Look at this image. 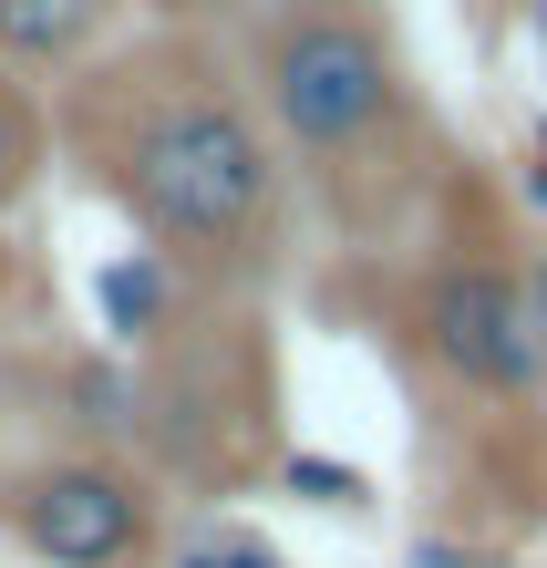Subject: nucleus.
I'll list each match as a JSON object with an SVG mask.
<instances>
[{"label": "nucleus", "instance_id": "f257e3e1", "mask_svg": "<svg viewBox=\"0 0 547 568\" xmlns=\"http://www.w3.org/2000/svg\"><path fill=\"white\" fill-rule=\"evenodd\" d=\"M83 176L114 196L134 248H155L186 290H249L280 270L290 239V165L269 145L249 83L207 42H134L93 52L73 83Z\"/></svg>", "mask_w": 547, "mask_h": 568}, {"label": "nucleus", "instance_id": "f03ea898", "mask_svg": "<svg viewBox=\"0 0 547 568\" xmlns=\"http://www.w3.org/2000/svg\"><path fill=\"white\" fill-rule=\"evenodd\" d=\"M249 104L269 124L280 165L311 186L362 196L393 176L403 135H414V83L372 0H259L249 11Z\"/></svg>", "mask_w": 547, "mask_h": 568}, {"label": "nucleus", "instance_id": "7ed1b4c3", "mask_svg": "<svg viewBox=\"0 0 547 568\" xmlns=\"http://www.w3.org/2000/svg\"><path fill=\"white\" fill-rule=\"evenodd\" d=\"M11 538L42 568H155V486L104 445L42 455L11 476Z\"/></svg>", "mask_w": 547, "mask_h": 568}, {"label": "nucleus", "instance_id": "20e7f679", "mask_svg": "<svg viewBox=\"0 0 547 568\" xmlns=\"http://www.w3.org/2000/svg\"><path fill=\"white\" fill-rule=\"evenodd\" d=\"M414 342L434 352L444 383L486 393V404H527L547 383V352H537V321H527V270H506V258H444V270H424Z\"/></svg>", "mask_w": 547, "mask_h": 568}, {"label": "nucleus", "instance_id": "39448f33", "mask_svg": "<svg viewBox=\"0 0 547 568\" xmlns=\"http://www.w3.org/2000/svg\"><path fill=\"white\" fill-rule=\"evenodd\" d=\"M124 0H0V73H83L114 42Z\"/></svg>", "mask_w": 547, "mask_h": 568}, {"label": "nucleus", "instance_id": "423d86ee", "mask_svg": "<svg viewBox=\"0 0 547 568\" xmlns=\"http://www.w3.org/2000/svg\"><path fill=\"white\" fill-rule=\"evenodd\" d=\"M176 311H186V280L165 270L155 248H114L104 270H93V331H104L114 352L165 342V331H176Z\"/></svg>", "mask_w": 547, "mask_h": 568}, {"label": "nucleus", "instance_id": "0eeeda50", "mask_svg": "<svg viewBox=\"0 0 547 568\" xmlns=\"http://www.w3.org/2000/svg\"><path fill=\"white\" fill-rule=\"evenodd\" d=\"M42 165H52V114H42V93H31L21 73H0V217L31 196Z\"/></svg>", "mask_w": 547, "mask_h": 568}, {"label": "nucleus", "instance_id": "6e6552de", "mask_svg": "<svg viewBox=\"0 0 547 568\" xmlns=\"http://www.w3.org/2000/svg\"><path fill=\"white\" fill-rule=\"evenodd\" d=\"M62 393H73V424H83V434H93L104 455L124 445L134 424H145V414H134V383L114 373V362H73V383H62Z\"/></svg>", "mask_w": 547, "mask_h": 568}, {"label": "nucleus", "instance_id": "1a4fd4ad", "mask_svg": "<svg viewBox=\"0 0 547 568\" xmlns=\"http://www.w3.org/2000/svg\"><path fill=\"white\" fill-rule=\"evenodd\" d=\"M280 486L300 507H362V465H331V455H280Z\"/></svg>", "mask_w": 547, "mask_h": 568}, {"label": "nucleus", "instance_id": "9d476101", "mask_svg": "<svg viewBox=\"0 0 547 568\" xmlns=\"http://www.w3.org/2000/svg\"><path fill=\"white\" fill-rule=\"evenodd\" d=\"M176 568H290L269 538H196V548H176Z\"/></svg>", "mask_w": 547, "mask_h": 568}, {"label": "nucleus", "instance_id": "9b49d317", "mask_svg": "<svg viewBox=\"0 0 547 568\" xmlns=\"http://www.w3.org/2000/svg\"><path fill=\"white\" fill-rule=\"evenodd\" d=\"M527 321H537V352H547V258L527 270Z\"/></svg>", "mask_w": 547, "mask_h": 568}, {"label": "nucleus", "instance_id": "f8f14e48", "mask_svg": "<svg viewBox=\"0 0 547 568\" xmlns=\"http://www.w3.org/2000/svg\"><path fill=\"white\" fill-rule=\"evenodd\" d=\"M527 207H537V217H547V155H537V165H527Z\"/></svg>", "mask_w": 547, "mask_h": 568}, {"label": "nucleus", "instance_id": "ddd939ff", "mask_svg": "<svg viewBox=\"0 0 547 568\" xmlns=\"http://www.w3.org/2000/svg\"><path fill=\"white\" fill-rule=\"evenodd\" d=\"M537 42H547V0H537Z\"/></svg>", "mask_w": 547, "mask_h": 568}]
</instances>
